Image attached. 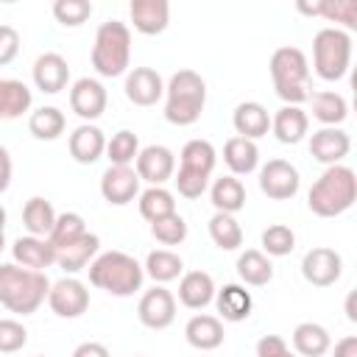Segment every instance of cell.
Returning a JSON list of instances; mask_svg holds the SVG:
<instances>
[{"mask_svg": "<svg viewBox=\"0 0 357 357\" xmlns=\"http://www.w3.org/2000/svg\"><path fill=\"white\" fill-rule=\"evenodd\" d=\"M50 279L42 271L22 268L17 262H3L0 265V304L8 312L17 315H31L47 301Z\"/></svg>", "mask_w": 357, "mask_h": 357, "instance_id": "1", "label": "cell"}, {"mask_svg": "<svg viewBox=\"0 0 357 357\" xmlns=\"http://www.w3.org/2000/svg\"><path fill=\"white\" fill-rule=\"evenodd\" d=\"M357 201V176L346 165H329L307 192V206L318 218H337Z\"/></svg>", "mask_w": 357, "mask_h": 357, "instance_id": "2", "label": "cell"}, {"mask_svg": "<svg viewBox=\"0 0 357 357\" xmlns=\"http://www.w3.org/2000/svg\"><path fill=\"white\" fill-rule=\"evenodd\" d=\"M142 265L126 251H103L89 262V284L117 298H128L142 290Z\"/></svg>", "mask_w": 357, "mask_h": 357, "instance_id": "3", "label": "cell"}, {"mask_svg": "<svg viewBox=\"0 0 357 357\" xmlns=\"http://www.w3.org/2000/svg\"><path fill=\"white\" fill-rule=\"evenodd\" d=\"M268 70H271L273 89L284 100V106H298V103L310 100V95H312L310 92V61H307L304 50H298L293 45L276 47L271 53Z\"/></svg>", "mask_w": 357, "mask_h": 357, "instance_id": "4", "label": "cell"}, {"mask_svg": "<svg viewBox=\"0 0 357 357\" xmlns=\"http://www.w3.org/2000/svg\"><path fill=\"white\" fill-rule=\"evenodd\" d=\"M206 106V81L195 70H178L165 84V120L173 126L198 123Z\"/></svg>", "mask_w": 357, "mask_h": 357, "instance_id": "5", "label": "cell"}, {"mask_svg": "<svg viewBox=\"0 0 357 357\" xmlns=\"http://www.w3.org/2000/svg\"><path fill=\"white\" fill-rule=\"evenodd\" d=\"M92 67L103 78L126 75L131 67V31L120 20H106L95 31Z\"/></svg>", "mask_w": 357, "mask_h": 357, "instance_id": "6", "label": "cell"}, {"mask_svg": "<svg viewBox=\"0 0 357 357\" xmlns=\"http://www.w3.org/2000/svg\"><path fill=\"white\" fill-rule=\"evenodd\" d=\"M351 64V36L343 28H321L312 36V70L321 81H340Z\"/></svg>", "mask_w": 357, "mask_h": 357, "instance_id": "7", "label": "cell"}, {"mask_svg": "<svg viewBox=\"0 0 357 357\" xmlns=\"http://www.w3.org/2000/svg\"><path fill=\"white\" fill-rule=\"evenodd\" d=\"M47 307L59 315V318H81L89 310V290L81 279L75 276H64L59 282L50 284L47 290Z\"/></svg>", "mask_w": 357, "mask_h": 357, "instance_id": "8", "label": "cell"}, {"mask_svg": "<svg viewBox=\"0 0 357 357\" xmlns=\"http://www.w3.org/2000/svg\"><path fill=\"white\" fill-rule=\"evenodd\" d=\"M301 176L287 159H271L259 167V190L271 201H287L298 192Z\"/></svg>", "mask_w": 357, "mask_h": 357, "instance_id": "9", "label": "cell"}, {"mask_svg": "<svg viewBox=\"0 0 357 357\" xmlns=\"http://www.w3.org/2000/svg\"><path fill=\"white\" fill-rule=\"evenodd\" d=\"M137 318L148 329H156V332L167 329L176 321V296L167 287L153 284L151 290L142 293V298L137 304Z\"/></svg>", "mask_w": 357, "mask_h": 357, "instance_id": "10", "label": "cell"}, {"mask_svg": "<svg viewBox=\"0 0 357 357\" xmlns=\"http://www.w3.org/2000/svg\"><path fill=\"white\" fill-rule=\"evenodd\" d=\"M134 170L139 181H148L151 187H162L176 173V153L167 145H145L134 159Z\"/></svg>", "mask_w": 357, "mask_h": 357, "instance_id": "11", "label": "cell"}, {"mask_svg": "<svg viewBox=\"0 0 357 357\" xmlns=\"http://www.w3.org/2000/svg\"><path fill=\"white\" fill-rule=\"evenodd\" d=\"M340 273H343V259L335 248L315 245L301 257V276L312 287H329L340 279Z\"/></svg>", "mask_w": 357, "mask_h": 357, "instance_id": "12", "label": "cell"}, {"mask_svg": "<svg viewBox=\"0 0 357 357\" xmlns=\"http://www.w3.org/2000/svg\"><path fill=\"white\" fill-rule=\"evenodd\" d=\"M106 103H109V95H106V86L98 78H78L70 86V109L84 123L98 120L106 112Z\"/></svg>", "mask_w": 357, "mask_h": 357, "instance_id": "13", "label": "cell"}, {"mask_svg": "<svg viewBox=\"0 0 357 357\" xmlns=\"http://www.w3.org/2000/svg\"><path fill=\"white\" fill-rule=\"evenodd\" d=\"M351 151V139L340 126H324L310 137V153L321 165H340Z\"/></svg>", "mask_w": 357, "mask_h": 357, "instance_id": "14", "label": "cell"}, {"mask_svg": "<svg viewBox=\"0 0 357 357\" xmlns=\"http://www.w3.org/2000/svg\"><path fill=\"white\" fill-rule=\"evenodd\" d=\"M100 195L112 206H126L139 195V176L134 167H117L109 165L100 176Z\"/></svg>", "mask_w": 357, "mask_h": 357, "instance_id": "15", "label": "cell"}, {"mask_svg": "<svg viewBox=\"0 0 357 357\" xmlns=\"http://www.w3.org/2000/svg\"><path fill=\"white\" fill-rule=\"evenodd\" d=\"M126 98L134 106H156L165 98V81L153 67H134L126 73Z\"/></svg>", "mask_w": 357, "mask_h": 357, "instance_id": "16", "label": "cell"}, {"mask_svg": "<svg viewBox=\"0 0 357 357\" xmlns=\"http://www.w3.org/2000/svg\"><path fill=\"white\" fill-rule=\"evenodd\" d=\"M31 75H33L36 89H42L45 95H59L70 81V64H67V59L61 53L50 50V53H42L33 61Z\"/></svg>", "mask_w": 357, "mask_h": 357, "instance_id": "17", "label": "cell"}, {"mask_svg": "<svg viewBox=\"0 0 357 357\" xmlns=\"http://www.w3.org/2000/svg\"><path fill=\"white\" fill-rule=\"evenodd\" d=\"M11 257H14L17 265L31 268V271H42V273L50 265H56V248L50 245V240L33 237V234L17 237L14 245H11Z\"/></svg>", "mask_w": 357, "mask_h": 357, "instance_id": "18", "label": "cell"}, {"mask_svg": "<svg viewBox=\"0 0 357 357\" xmlns=\"http://www.w3.org/2000/svg\"><path fill=\"white\" fill-rule=\"evenodd\" d=\"M134 31L145 36H156L170 25V3L167 0H131L128 6Z\"/></svg>", "mask_w": 357, "mask_h": 357, "instance_id": "19", "label": "cell"}, {"mask_svg": "<svg viewBox=\"0 0 357 357\" xmlns=\"http://www.w3.org/2000/svg\"><path fill=\"white\" fill-rule=\"evenodd\" d=\"M67 148H70V156L78 165H95L106 153V137L98 126L81 123L78 128H73V134L67 139Z\"/></svg>", "mask_w": 357, "mask_h": 357, "instance_id": "20", "label": "cell"}, {"mask_svg": "<svg viewBox=\"0 0 357 357\" xmlns=\"http://www.w3.org/2000/svg\"><path fill=\"white\" fill-rule=\"evenodd\" d=\"M215 279L206 271H187L178 279V301L187 310H204L215 301Z\"/></svg>", "mask_w": 357, "mask_h": 357, "instance_id": "21", "label": "cell"}, {"mask_svg": "<svg viewBox=\"0 0 357 357\" xmlns=\"http://www.w3.org/2000/svg\"><path fill=\"white\" fill-rule=\"evenodd\" d=\"M184 337L198 351H215L218 346H223V337H226L223 321L218 315H206V312L192 315L184 326Z\"/></svg>", "mask_w": 357, "mask_h": 357, "instance_id": "22", "label": "cell"}, {"mask_svg": "<svg viewBox=\"0 0 357 357\" xmlns=\"http://www.w3.org/2000/svg\"><path fill=\"white\" fill-rule=\"evenodd\" d=\"M231 126L237 131V137H245V139H259L271 131V114L262 103L257 100H243L237 103L234 114H231Z\"/></svg>", "mask_w": 357, "mask_h": 357, "instance_id": "23", "label": "cell"}, {"mask_svg": "<svg viewBox=\"0 0 357 357\" xmlns=\"http://www.w3.org/2000/svg\"><path fill=\"white\" fill-rule=\"evenodd\" d=\"M310 128V117L301 106H282L276 109V114L271 117V131L282 145H296L307 137Z\"/></svg>", "mask_w": 357, "mask_h": 357, "instance_id": "24", "label": "cell"}, {"mask_svg": "<svg viewBox=\"0 0 357 357\" xmlns=\"http://www.w3.org/2000/svg\"><path fill=\"white\" fill-rule=\"evenodd\" d=\"M98 251H100V237L92 234V231H86L81 240H75V243H70V245H64V248L56 251V265L64 273L73 276V273L84 271L98 257Z\"/></svg>", "mask_w": 357, "mask_h": 357, "instance_id": "25", "label": "cell"}, {"mask_svg": "<svg viewBox=\"0 0 357 357\" xmlns=\"http://www.w3.org/2000/svg\"><path fill=\"white\" fill-rule=\"evenodd\" d=\"M215 307L218 315L229 324H240L251 315L254 310V298L243 284H223L220 290H215Z\"/></svg>", "mask_w": 357, "mask_h": 357, "instance_id": "26", "label": "cell"}, {"mask_svg": "<svg viewBox=\"0 0 357 357\" xmlns=\"http://www.w3.org/2000/svg\"><path fill=\"white\" fill-rule=\"evenodd\" d=\"M223 162L231 170V176H248L259 167V148L254 139L245 137H229L223 145Z\"/></svg>", "mask_w": 357, "mask_h": 357, "instance_id": "27", "label": "cell"}, {"mask_svg": "<svg viewBox=\"0 0 357 357\" xmlns=\"http://www.w3.org/2000/svg\"><path fill=\"white\" fill-rule=\"evenodd\" d=\"M332 349V337L326 326L315 321H301L293 329V354L298 357H324Z\"/></svg>", "mask_w": 357, "mask_h": 357, "instance_id": "28", "label": "cell"}, {"mask_svg": "<svg viewBox=\"0 0 357 357\" xmlns=\"http://www.w3.org/2000/svg\"><path fill=\"white\" fill-rule=\"evenodd\" d=\"M209 201L215 206V212H226L234 215L245 206V187L237 176H220L212 181L209 187Z\"/></svg>", "mask_w": 357, "mask_h": 357, "instance_id": "29", "label": "cell"}, {"mask_svg": "<svg viewBox=\"0 0 357 357\" xmlns=\"http://www.w3.org/2000/svg\"><path fill=\"white\" fill-rule=\"evenodd\" d=\"M215 162H218V153H215V145L209 139H190V142H184V148L178 153V167L181 170L201 173V176H209V178H212Z\"/></svg>", "mask_w": 357, "mask_h": 357, "instance_id": "30", "label": "cell"}, {"mask_svg": "<svg viewBox=\"0 0 357 357\" xmlns=\"http://www.w3.org/2000/svg\"><path fill=\"white\" fill-rule=\"evenodd\" d=\"M53 223H56V209H53V204L47 198L33 195V198L25 201V206H22V226H25L28 234L47 240Z\"/></svg>", "mask_w": 357, "mask_h": 357, "instance_id": "31", "label": "cell"}, {"mask_svg": "<svg viewBox=\"0 0 357 357\" xmlns=\"http://www.w3.org/2000/svg\"><path fill=\"white\" fill-rule=\"evenodd\" d=\"M145 276H151L156 284H167L173 279H178L184 273V259L170 251V248H156L145 257V265H142Z\"/></svg>", "mask_w": 357, "mask_h": 357, "instance_id": "32", "label": "cell"}, {"mask_svg": "<svg viewBox=\"0 0 357 357\" xmlns=\"http://www.w3.org/2000/svg\"><path fill=\"white\" fill-rule=\"evenodd\" d=\"M237 276L243 279V284H251V287H262L273 279V262L271 257H265L262 251L257 248H245L240 257H237Z\"/></svg>", "mask_w": 357, "mask_h": 357, "instance_id": "33", "label": "cell"}, {"mask_svg": "<svg viewBox=\"0 0 357 357\" xmlns=\"http://www.w3.org/2000/svg\"><path fill=\"white\" fill-rule=\"evenodd\" d=\"M310 103H312V117L324 126H340L349 117V103L340 92H332V89L312 92Z\"/></svg>", "mask_w": 357, "mask_h": 357, "instance_id": "34", "label": "cell"}, {"mask_svg": "<svg viewBox=\"0 0 357 357\" xmlns=\"http://www.w3.org/2000/svg\"><path fill=\"white\" fill-rule=\"evenodd\" d=\"M33 103V95L31 89L17 81V78H3L0 84V117L3 120H17L22 117Z\"/></svg>", "mask_w": 357, "mask_h": 357, "instance_id": "35", "label": "cell"}, {"mask_svg": "<svg viewBox=\"0 0 357 357\" xmlns=\"http://www.w3.org/2000/svg\"><path fill=\"white\" fill-rule=\"evenodd\" d=\"M298 11L301 14H310V17H326L332 22H340L346 25L349 31L357 28V3L354 0H321V3H298Z\"/></svg>", "mask_w": 357, "mask_h": 357, "instance_id": "36", "label": "cell"}, {"mask_svg": "<svg viewBox=\"0 0 357 357\" xmlns=\"http://www.w3.org/2000/svg\"><path fill=\"white\" fill-rule=\"evenodd\" d=\"M64 126H67V117H64V112L56 109V106H42V109L31 112V117H28V131H31L36 139H42V142L59 139V137L64 134Z\"/></svg>", "mask_w": 357, "mask_h": 357, "instance_id": "37", "label": "cell"}, {"mask_svg": "<svg viewBox=\"0 0 357 357\" xmlns=\"http://www.w3.org/2000/svg\"><path fill=\"white\" fill-rule=\"evenodd\" d=\"M139 201V215L148 220V223H153V220H159V218H167V215H173L176 212V195L170 192V190H165V187H148L145 192H139L137 195Z\"/></svg>", "mask_w": 357, "mask_h": 357, "instance_id": "38", "label": "cell"}, {"mask_svg": "<svg viewBox=\"0 0 357 357\" xmlns=\"http://www.w3.org/2000/svg\"><path fill=\"white\" fill-rule=\"evenodd\" d=\"M209 237L220 251H234L243 245V229L234 220V215L226 212H215L209 218Z\"/></svg>", "mask_w": 357, "mask_h": 357, "instance_id": "39", "label": "cell"}, {"mask_svg": "<svg viewBox=\"0 0 357 357\" xmlns=\"http://www.w3.org/2000/svg\"><path fill=\"white\" fill-rule=\"evenodd\" d=\"M137 153H139V137L128 128H120L117 134H112V139H106V159L117 167H131Z\"/></svg>", "mask_w": 357, "mask_h": 357, "instance_id": "40", "label": "cell"}, {"mask_svg": "<svg viewBox=\"0 0 357 357\" xmlns=\"http://www.w3.org/2000/svg\"><path fill=\"white\" fill-rule=\"evenodd\" d=\"M84 234H86L84 218H81L78 212H61V215H56V223H53L47 240H50V245L59 251V248H64V245L81 240Z\"/></svg>", "mask_w": 357, "mask_h": 357, "instance_id": "41", "label": "cell"}, {"mask_svg": "<svg viewBox=\"0 0 357 357\" xmlns=\"http://www.w3.org/2000/svg\"><path fill=\"white\" fill-rule=\"evenodd\" d=\"M259 243H262V254H265V257H287V254H293V248H296V234H293V229L284 226V223H271V226L262 231Z\"/></svg>", "mask_w": 357, "mask_h": 357, "instance_id": "42", "label": "cell"}, {"mask_svg": "<svg viewBox=\"0 0 357 357\" xmlns=\"http://www.w3.org/2000/svg\"><path fill=\"white\" fill-rule=\"evenodd\" d=\"M151 234H153V240L162 243V245H181V243L187 240V220H184L178 212H173V215H167V218L153 220V223H151Z\"/></svg>", "mask_w": 357, "mask_h": 357, "instance_id": "43", "label": "cell"}, {"mask_svg": "<svg viewBox=\"0 0 357 357\" xmlns=\"http://www.w3.org/2000/svg\"><path fill=\"white\" fill-rule=\"evenodd\" d=\"M53 17L64 28H78L92 17V3L89 0H56Z\"/></svg>", "mask_w": 357, "mask_h": 357, "instance_id": "44", "label": "cell"}, {"mask_svg": "<svg viewBox=\"0 0 357 357\" xmlns=\"http://www.w3.org/2000/svg\"><path fill=\"white\" fill-rule=\"evenodd\" d=\"M28 343V329L14 318H0V354H14Z\"/></svg>", "mask_w": 357, "mask_h": 357, "instance_id": "45", "label": "cell"}, {"mask_svg": "<svg viewBox=\"0 0 357 357\" xmlns=\"http://www.w3.org/2000/svg\"><path fill=\"white\" fill-rule=\"evenodd\" d=\"M17 53H20V33H17V28L0 22V67L11 64L17 59Z\"/></svg>", "mask_w": 357, "mask_h": 357, "instance_id": "46", "label": "cell"}, {"mask_svg": "<svg viewBox=\"0 0 357 357\" xmlns=\"http://www.w3.org/2000/svg\"><path fill=\"white\" fill-rule=\"evenodd\" d=\"M257 357H296V354L287 349L284 337H279V335H265V337L257 340Z\"/></svg>", "mask_w": 357, "mask_h": 357, "instance_id": "47", "label": "cell"}, {"mask_svg": "<svg viewBox=\"0 0 357 357\" xmlns=\"http://www.w3.org/2000/svg\"><path fill=\"white\" fill-rule=\"evenodd\" d=\"M73 357H112V354H109V349H106L103 343H98V340H86V343L75 346Z\"/></svg>", "mask_w": 357, "mask_h": 357, "instance_id": "48", "label": "cell"}, {"mask_svg": "<svg viewBox=\"0 0 357 357\" xmlns=\"http://www.w3.org/2000/svg\"><path fill=\"white\" fill-rule=\"evenodd\" d=\"M11 176H14L11 156H8V151L0 145V192H6V190L11 187Z\"/></svg>", "mask_w": 357, "mask_h": 357, "instance_id": "49", "label": "cell"}, {"mask_svg": "<svg viewBox=\"0 0 357 357\" xmlns=\"http://www.w3.org/2000/svg\"><path fill=\"white\" fill-rule=\"evenodd\" d=\"M335 357H357V337L346 335L335 343Z\"/></svg>", "mask_w": 357, "mask_h": 357, "instance_id": "50", "label": "cell"}, {"mask_svg": "<svg viewBox=\"0 0 357 357\" xmlns=\"http://www.w3.org/2000/svg\"><path fill=\"white\" fill-rule=\"evenodd\" d=\"M6 220H8V215H6V209L0 206V251L6 248Z\"/></svg>", "mask_w": 357, "mask_h": 357, "instance_id": "51", "label": "cell"}, {"mask_svg": "<svg viewBox=\"0 0 357 357\" xmlns=\"http://www.w3.org/2000/svg\"><path fill=\"white\" fill-rule=\"evenodd\" d=\"M346 315H349V321H357V312H354V293H349V298H346Z\"/></svg>", "mask_w": 357, "mask_h": 357, "instance_id": "52", "label": "cell"}, {"mask_svg": "<svg viewBox=\"0 0 357 357\" xmlns=\"http://www.w3.org/2000/svg\"><path fill=\"white\" fill-rule=\"evenodd\" d=\"M134 357H139V354H134Z\"/></svg>", "mask_w": 357, "mask_h": 357, "instance_id": "53", "label": "cell"}, {"mask_svg": "<svg viewBox=\"0 0 357 357\" xmlns=\"http://www.w3.org/2000/svg\"><path fill=\"white\" fill-rule=\"evenodd\" d=\"M0 84H3V78H0Z\"/></svg>", "mask_w": 357, "mask_h": 357, "instance_id": "54", "label": "cell"}, {"mask_svg": "<svg viewBox=\"0 0 357 357\" xmlns=\"http://www.w3.org/2000/svg\"><path fill=\"white\" fill-rule=\"evenodd\" d=\"M39 357H45V354H39Z\"/></svg>", "mask_w": 357, "mask_h": 357, "instance_id": "55", "label": "cell"}]
</instances>
